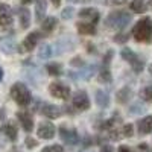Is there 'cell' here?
I'll use <instances>...</instances> for the list:
<instances>
[{
	"label": "cell",
	"mask_w": 152,
	"mask_h": 152,
	"mask_svg": "<svg viewBox=\"0 0 152 152\" xmlns=\"http://www.w3.org/2000/svg\"><path fill=\"white\" fill-rule=\"evenodd\" d=\"M38 56L41 59H49L50 56H53V46L50 44H41L40 52H38Z\"/></svg>",
	"instance_id": "cell-24"
},
{
	"label": "cell",
	"mask_w": 152,
	"mask_h": 152,
	"mask_svg": "<svg viewBox=\"0 0 152 152\" xmlns=\"http://www.w3.org/2000/svg\"><path fill=\"white\" fill-rule=\"evenodd\" d=\"M131 23V14L123 9L113 11L105 18V26L113 29V31H122Z\"/></svg>",
	"instance_id": "cell-2"
},
{
	"label": "cell",
	"mask_w": 152,
	"mask_h": 152,
	"mask_svg": "<svg viewBox=\"0 0 152 152\" xmlns=\"http://www.w3.org/2000/svg\"><path fill=\"white\" fill-rule=\"evenodd\" d=\"M17 119L20 120L21 126H23V129L26 131V132H31L32 128H34V119L29 113H24V111H20L17 113Z\"/></svg>",
	"instance_id": "cell-14"
},
{
	"label": "cell",
	"mask_w": 152,
	"mask_h": 152,
	"mask_svg": "<svg viewBox=\"0 0 152 152\" xmlns=\"http://www.w3.org/2000/svg\"><path fill=\"white\" fill-rule=\"evenodd\" d=\"M52 3H53L55 6H59V3H61V0H52Z\"/></svg>",
	"instance_id": "cell-37"
},
{
	"label": "cell",
	"mask_w": 152,
	"mask_h": 152,
	"mask_svg": "<svg viewBox=\"0 0 152 152\" xmlns=\"http://www.w3.org/2000/svg\"><path fill=\"white\" fill-rule=\"evenodd\" d=\"M90 97H88L87 91L84 90H79L73 94V99H72V105L78 110V111H87L90 108Z\"/></svg>",
	"instance_id": "cell-8"
},
{
	"label": "cell",
	"mask_w": 152,
	"mask_h": 152,
	"mask_svg": "<svg viewBox=\"0 0 152 152\" xmlns=\"http://www.w3.org/2000/svg\"><path fill=\"white\" fill-rule=\"evenodd\" d=\"M94 99H96V104L100 108H108L110 107V94L104 90H96L94 93Z\"/></svg>",
	"instance_id": "cell-18"
},
{
	"label": "cell",
	"mask_w": 152,
	"mask_h": 152,
	"mask_svg": "<svg viewBox=\"0 0 152 152\" xmlns=\"http://www.w3.org/2000/svg\"><path fill=\"white\" fill-rule=\"evenodd\" d=\"M0 49L6 53H12L15 50V43L12 40H3L2 43H0Z\"/></svg>",
	"instance_id": "cell-27"
},
{
	"label": "cell",
	"mask_w": 152,
	"mask_h": 152,
	"mask_svg": "<svg viewBox=\"0 0 152 152\" xmlns=\"http://www.w3.org/2000/svg\"><path fill=\"white\" fill-rule=\"evenodd\" d=\"M120 129H122V135L123 137H131L134 134V129H132V125L131 123L129 125H123Z\"/></svg>",
	"instance_id": "cell-29"
},
{
	"label": "cell",
	"mask_w": 152,
	"mask_h": 152,
	"mask_svg": "<svg viewBox=\"0 0 152 152\" xmlns=\"http://www.w3.org/2000/svg\"><path fill=\"white\" fill-rule=\"evenodd\" d=\"M2 79H3V69L0 67V81H2Z\"/></svg>",
	"instance_id": "cell-38"
},
{
	"label": "cell",
	"mask_w": 152,
	"mask_h": 152,
	"mask_svg": "<svg viewBox=\"0 0 152 152\" xmlns=\"http://www.w3.org/2000/svg\"><path fill=\"white\" fill-rule=\"evenodd\" d=\"M2 132L9 138L11 142H15L17 140V135H18V131H17V128H15V125L12 123V122H8V123H5L3 126H2Z\"/></svg>",
	"instance_id": "cell-17"
},
{
	"label": "cell",
	"mask_w": 152,
	"mask_h": 152,
	"mask_svg": "<svg viewBox=\"0 0 152 152\" xmlns=\"http://www.w3.org/2000/svg\"><path fill=\"white\" fill-rule=\"evenodd\" d=\"M17 12H18V18H20V28L28 29L29 24H31V12H29V9L24 8V6H20L17 9Z\"/></svg>",
	"instance_id": "cell-15"
},
{
	"label": "cell",
	"mask_w": 152,
	"mask_h": 152,
	"mask_svg": "<svg viewBox=\"0 0 152 152\" xmlns=\"http://www.w3.org/2000/svg\"><path fill=\"white\" fill-rule=\"evenodd\" d=\"M138 132L140 135H148L152 132V116H146L138 120Z\"/></svg>",
	"instance_id": "cell-16"
},
{
	"label": "cell",
	"mask_w": 152,
	"mask_h": 152,
	"mask_svg": "<svg viewBox=\"0 0 152 152\" xmlns=\"http://www.w3.org/2000/svg\"><path fill=\"white\" fill-rule=\"evenodd\" d=\"M46 9H47L46 0H35V15H37V20L38 21L44 18Z\"/></svg>",
	"instance_id": "cell-20"
},
{
	"label": "cell",
	"mask_w": 152,
	"mask_h": 152,
	"mask_svg": "<svg viewBox=\"0 0 152 152\" xmlns=\"http://www.w3.org/2000/svg\"><path fill=\"white\" fill-rule=\"evenodd\" d=\"M131 96H132V91H131V88H128V87H123L120 91H117V100H119L120 104L129 102Z\"/></svg>",
	"instance_id": "cell-23"
},
{
	"label": "cell",
	"mask_w": 152,
	"mask_h": 152,
	"mask_svg": "<svg viewBox=\"0 0 152 152\" xmlns=\"http://www.w3.org/2000/svg\"><path fill=\"white\" fill-rule=\"evenodd\" d=\"M41 152H62V148L59 145H53V146H47L44 148Z\"/></svg>",
	"instance_id": "cell-31"
},
{
	"label": "cell",
	"mask_w": 152,
	"mask_h": 152,
	"mask_svg": "<svg viewBox=\"0 0 152 152\" xmlns=\"http://www.w3.org/2000/svg\"><path fill=\"white\" fill-rule=\"evenodd\" d=\"M140 97L143 100H146V102H152V85H148L143 88L140 91Z\"/></svg>",
	"instance_id": "cell-28"
},
{
	"label": "cell",
	"mask_w": 152,
	"mask_h": 152,
	"mask_svg": "<svg viewBox=\"0 0 152 152\" xmlns=\"http://www.w3.org/2000/svg\"><path fill=\"white\" fill-rule=\"evenodd\" d=\"M96 70H97V66H94V64H88V66L81 67L78 72H69V76H70L73 81H79V79H82V81H88V79H91V76L96 73Z\"/></svg>",
	"instance_id": "cell-6"
},
{
	"label": "cell",
	"mask_w": 152,
	"mask_h": 152,
	"mask_svg": "<svg viewBox=\"0 0 152 152\" xmlns=\"http://www.w3.org/2000/svg\"><path fill=\"white\" fill-rule=\"evenodd\" d=\"M12 23V11L6 3H0V26H11Z\"/></svg>",
	"instance_id": "cell-12"
},
{
	"label": "cell",
	"mask_w": 152,
	"mask_h": 152,
	"mask_svg": "<svg viewBox=\"0 0 152 152\" xmlns=\"http://www.w3.org/2000/svg\"><path fill=\"white\" fill-rule=\"evenodd\" d=\"M56 28V18L55 17H46L43 24H41V31L44 34H52V31Z\"/></svg>",
	"instance_id": "cell-21"
},
{
	"label": "cell",
	"mask_w": 152,
	"mask_h": 152,
	"mask_svg": "<svg viewBox=\"0 0 152 152\" xmlns=\"http://www.w3.org/2000/svg\"><path fill=\"white\" fill-rule=\"evenodd\" d=\"M41 114L44 117H49V119H58L61 116V108H58L56 105L44 102L43 107H41Z\"/></svg>",
	"instance_id": "cell-13"
},
{
	"label": "cell",
	"mask_w": 152,
	"mask_h": 152,
	"mask_svg": "<svg viewBox=\"0 0 152 152\" xmlns=\"http://www.w3.org/2000/svg\"><path fill=\"white\" fill-rule=\"evenodd\" d=\"M72 15H73V8H72V6L66 8L64 11H62V14H61V17L64 18V20H69V18H72Z\"/></svg>",
	"instance_id": "cell-30"
},
{
	"label": "cell",
	"mask_w": 152,
	"mask_h": 152,
	"mask_svg": "<svg viewBox=\"0 0 152 152\" xmlns=\"http://www.w3.org/2000/svg\"><path fill=\"white\" fill-rule=\"evenodd\" d=\"M38 143H37V140H34V138H31V137H28L26 138V146L31 149V148H35Z\"/></svg>",
	"instance_id": "cell-33"
},
{
	"label": "cell",
	"mask_w": 152,
	"mask_h": 152,
	"mask_svg": "<svg viewBox=\"0 0 152 152\" xmlns=\"http://www.w3.org/2000/svg\"><path fill=\"white\" fill-rule=\"evenodd\" d=\"M46 70L49 75L52 76H59L62 73V66L61 64H56V62H52V64H47L46 66Z\"/></svg>",
	"instance_id": "cell-25"
},
{
	"label": "cell",
	"mask_w": 152,
	"mask_h": 152,
	"mask_svg": "<svg viewBox=\"0 0 152 152\" xmlns=\"http://www.w3.org/2000/svg\"><path fill=\"white\" fill-rule=\"evenodd\" d=\"M120 56H122L125 61L129 62L131 67H132V70H134L135 73H140V72L145 69V61H143V58L138 56L134 50H131L129 47H123V49L120 50Z\"/></svg>",
	"instance_id": "cell-4"
},
{
	"label": "cell",
	"mask_w": 152,
	"mask_h": 152,
	"mask_svg": "<svg viewBox=\"0 0 152 152\" xmlns=\"http://www.w3.org/2000/svg\"><path fill=\"white\" fill-rule=\"evenodd\" d=\"M134 105H135V108H129L131 113H142V111H145V107L142 104H134Z\"/></svg>",
	"instance_id": "cell-32"
},
{
	"label": "cell",
	"mask_w": 152,
	"mask_h": 152,
	"mask_svg": "<svg viewBox=\"0 0 152 152\" xmlns=\"http://www.w3.org/2000/svg\"><path fill=\"white\" fill-rule=\"evenodd\" d=\"M99 81L100 82H111V72H110V66H104L102 70L99 73Z\"/></svg>",
	"instance_id": "cell-26"
},
{
	"label": "cell",
	"mask_w": 152,
	"mask_h": 152,
	"mask_svg": "<svg viewBox=\"0 0 152 152\" xmlns=\"http://www.w3.org/2000/svg\"><path fill=\"white\" fill-rule=\"evenodd\" d=\"M100 152H114V149H113L111 146L105 145V146H102V149H100Z\"/></svg>",
	"instance_id": "cell-36"
},
{
	"label": "cell",
	"mask_w": 152,
	"mask_h": 152,
	"mask_svg": "<svg viewBox=\"0 0 152 152\" xmlns=\"http://www.w3.org/2000/svg\"><path fill=\"white\" fill-rule=\"evenodd\" d=\"M49 93H50V96H53L56 99L66 100L70 96V88L67 85H64L62 82H59V81H55V82H52L49 85Z\"/></svg>",
	"instance_id": "cell-7"
},
{
	"label": "cell",
	"mask_w": 152,
	"mask_h": 152,
	"mask_svg": "<svg viewBox=\"0 0 152 152\" xmlns=\"http://www.w3.org/2000/svg\"><path fill=\"white\" fill-rule=\"evenodd\" d=\"M11 97L15 100V104H18L20 107H28L32 100L31 91L28 90V87L23 82H17L11 87Z\"/></svg>",
	"instance_id": "cell-3"
},
{
	"label": "cell",
	"mask_w": 152,
	"mask_h": 152,
	"mask_svg": "<svg viewBox=\"0 0 152 152\" xmlns=\"http://www.w3.org/2000/svg\"><path fill=\"white\" fill-rule=\"evenodd\" d=\"M119 152H134L129 146H126V145H122L120 148H119Z\"/></svg>",
	"instance_id": "cell-34"
},
{
	"label": "cell",
	"mask_w": 152,
	"mask_h": 152,
	"mask_svg": "<svg viewBox=\"0 0 152 152\" xmlns=\"http://www.w3.org/2000/svg\"><path fill=\"white\" fill-rule=\"evenodd\" d=\"M59 137L66 145H70V146H75L81 142V137H79L78 131L75 128H67L64 125L59 126Z\"/></svg>",
	"instance_id": "cell-5"
},
{
	"label": "cell",
	"mask_w": 152,
	"mask_h": 152,
	"mask_svg": "<svg viewBox=\"0 0 152 152\" xmlns=\"http://www.w3.org/2000/svg\"><path fill=\"white\" fill-rule=\"evenodd\" d=\"M79 17L87 20V23H91V24H96L100 18V14L99 11L94 9V8H84L79 11Z\"/></svg>",
	"instance_id": "cell-11"
},
{
	"label": "cell",
	"mask_w": 152,
	"mask_h": 152,
	"mask_svg": "<svg viewBox=\"0 0 152 152\" xmlns=\"http://www.w3.org/2000/svg\"><path fill=\"white\" fill-rule=\"evenodd\" d=\"M31 2H32V0H21V3H23V5H26V3H31Z\"/></svg>",
	"instance_id": "cell-39"
},
{
	"label": "cell",
	"mask_w": 152,
	"mask_h": 152,
	"mask_svg": "<svg viewBox=\"0 0 152 152\" xmlns=\"http://www.w3.org/2000/svg\"><path fill=\"white\" fill-rule=\"evenodd\" d=\"M70 3H81V5H84V3H90L91 0H69Z\"/></svg>",
	"instance_id": "cell-35"
},
{
	"label": "cell",
	"mask_w": 152,
	"mask_h": 152,
	"mask_svg": "<svg viewBox=\"0 0 152 152\" xmlns=\"http://www.w3.org/2000/svg\"><path fill=\"white\" fill-rule=\"evenodd\" d=\"M40 38H41V34L38 32V31L31 32V34L23 40V43H21V50H24V52H31V50L37 46V43L40 41Z\"/></svg>",
	"instance_id": "cell-10"
},
{
	"label": "cell",
	"mask_w": 152,
	"mask_h": 152,
	"mask_svg": "<svg viewBox=\"0 0 152 152\" xmlns=\"http://www.w3.org/2000/svg\"><path fill=\"white\" fill-rule=\"evenodd\" d=\"M129 8L132 9V12H135V14H143V12L148 11V6L145 5L143 0H132L129 3Z\"/></svg>",
	"instance_id": "cell-22"
},
{
	"label": "cell",
	"mask_w": 152,
	"mask_h": 152,
	"mask_svg": "<svg viewBox=\"0 0 152 152\" xmlns=\"http://www.w3.org/2000/svg\"><path fill=\"white\" fill-rule=\"evenodd\" d=\"M37 134L40 138H44V140H50L55 135V126L50 122H41L40 126L37 129Z\"/></svg>",
	"instance_id": "cell-9"
},
{
	"label": "cell",
	"mask_w": 152,
	"mask_h": 152,
	"mask_svg": "<svg viewBox=\"0 0 152 152\" xmlns=\"http://www.w3.org/2000/svg\"><path fill=\"white\" fill-rule=\"evenodd\" d=\"M132 37L138 43H151L152 41V18L143 17L138 20L132 29Z\"/></svg>",
	"instance_id": "cell-1"
},
{
	"label": "cell",
	"mask_w": 152,
	"mask_h": 152,
	"mask_svg": "<svg viewBox=\"0 0 152 152\" xmlns=\"http://www.w3.org/2000/svg\"><path fill=\"white\" fill-rule=\"evenodd\" d=\"M76 28H78V32L82 34V35H94V34H96L94 24L87 23V21H81V23H78V24H76Z\"/></svg>",
	"instance_id": "cell-19"
}]
</instances>
